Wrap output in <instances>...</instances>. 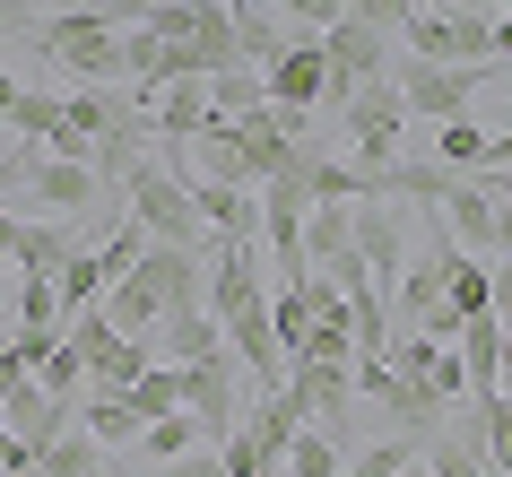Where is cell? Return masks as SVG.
Segmentation results:
<instances>
[{"label":"cell","instance_id":"cell-16","mask_svg":"<svg viewBox=\"0 0 512 477\" xmlns=\"http://www.w3.org/2000/svg\"><path fill=\"white\" fill-rule=\"evenodd\" d=\"M226 347V330H217L209 304H191V313H165L157 330H148V356L157 365H200V356H217Z\"/></svg>","mask_w":512,"mask_h":477},{"label":"cell","instance_id":"cell-1","mask_svg":"<svg viewBox=\"0 0 512 477\" xmlns=\"http://www.w3.org/2000/svg\"><path fill=\"white\" fill-rule=\"evenodd\" d=\"M122 217H131L148 243H183V252H209V226H200L191 174H165L157 157L131 165V183H122Z\"/></svg>","mask_w":512,"mask_h":477},{"label":"cell","instance_id":"cell-10","mask_svg":"<svg viewBox=\"0 0 512 477\" xmlns=\"http://www.w3.org/2000/svg\"><path fill=\"white\" fill-rule=\"evenodd\" d=\"M304 183H296V157H287V174H270L261 183V243H270V269H278V287L287 278H304Z\"/></svg>","mask_w":512,"mask_h":477},{"label":"cell","instance_id":"cell-38","mask_svg":"<svg viewBox=\"0 0 512 477\" xmlns=\"http://www.w3.org/2000/svg\"><path fill=\"white\" fill-rule=\"evenodd\" d=\"M226 9H235V27H243V18H261V0H226Z\"/></svg>","mask_w":512,"mask_h":477},{"label":"cell","instance_id":"cell-34","mask_svg":"<svg viewBox=\"0 0 512 477\" xmlns=\"http://www.w3.org/2000/svg\"><path fill=\"white\" fill-rule=\"evenodd\" d=\"M157 477H226L217 451H183V460H157Z\"/></svg>","mask_w":512,"mask_h":477},{"label":"cell","instance_id":"cell-25","mask_svg":"<svg viewBox=\"0 0 512 477\" xmlns=\"http://www.w3.org/2000/svg\"><path fill=\"white\" fill-rule=\"evenodd\" d=\"M434 157H443V174H478V157H486V122H434Z\"/></svg>","mask_w":512,"mask_h":477},{"label":"cell","instance_id":"cell-23","mask_svg":"<svg viewBox=\"0 0 512 477\" xmlns=\"http://www.w3.org/2000/svg\"><path fill=\"white\" fill-rule=\"evenodd\" d=\"M122 399H131V417H139V425L174 417V408H183V365H148V373H139V382H131Z\"/></svg>","mask_w":512,"mask_h":477},{"label":"cell","instance_id":"cell-39","mask_svg":"<svg viewBox=\"0 0 512 477\" xmlns=\"http://www.w3.org/2000/svg\"><path fill=\"white\" fill-rule=\"evenodd\" d=\"M504 122H512V105H504Z\"/></svg>","mask_w":512,"mask_h":477},{"label":"cell","instance_id":"cell-31","mask_svg":"<svg viewBox=\"0 0 512 477\" xmlns=\"http://www.w3.org/2000/svg\"><path fill=\"white\" fill-rule=\"evenodd\" d=\"M9 131H18V139H35V148H44V139L61 131V96H44V87H35V96H27V87H18V105H9Z\"/></svg>","mask_w":512,"mask_h":477},{"label":"cell","instance_id":"cell-30","mask_svg":"<svg viewBox=\"0 0 512 477\" xmlns=\"http://www.w3.org/2000/svg\"><path fill=\"white\" fill-rule=\"evenodd\" d=\"M35 382H44L53 399H87V356H79L70 339H53V356L35 365Z\"/></svg>","mask_w":512,"mask_h":477},{"label":"cell","instance_id":"cell-32","mask_svg":"<svg viewBox=\"0 0 512 477\" xmlns=\"http://www.w3.org/2000/svg\"><path fill=\"white\" fill-rule=\"evenodd\" d=\"M18 330H61V295H53V278H18Z\"/></svg>","mask_w":512,"mask_h":477},{"label":"cell","instance_id":"cell-14","mask_svg":"<svg viewBox=\"0 0 512 477\" xmlns=\"http://www.w3.org/2000/svg\"><path fill=\"white\" fill-rule=\"evenodd\" d=\"M139 278L157 287L165 313H191V304L209 295V252H183V243H148V252H139Z\"/></svg>","mask_w":512,"mask_h":477},{"label":"cell","instance_id":"cell-13","mask_svg":"<svg viewBox=\"0 0 512 477\" xmlns=\"http://www.w3.org/2000/svg\"><path fill=\"white\" fill-rule=\"evenodd\" d=\"M0 425H9L27 451H44V443H61V434L79 425V399H53V391L27 373V382H9V391H0Z\"/></svg>","mask_w":512,"mask_h":477},{"label":"cell","instance_id":"cell-18","mask_svg":"<svg viewBox=\"0 0 512 477\" xmlns=\"http://www.w3.org/2000/svg\"><path fill=\"white\" fill-rule=\"evenodd\" d=\"M79 226H53V217H27V226H18V252H9V269H18V278H53L61 261H70V252H79Z\"/></svg>","mask_w":512,"mask_h":477},{"label":"cell","instance_id":"cell-2","mask_svg":"<svg viewBox=\"0 0 512 477\" xmlns=\"http://www.w3.org/2000/svg\"><path fill=\"white\" fill-rule=\"evenodd\" d=\"M27 44H35V61H53V70H70V79H87V87H113V79H122V27L87 18V9L35 18Z\"/></svg>","mask_w":512,"mask_h":477},{"label":"cell","instance_id":"cell-15","mask_svg":"<svg viewBox=\"0 0 512 477\" xmlns=\"http://www.w3.org/2000/svg\"><path fill=\"white\" fill-rule=\"evenodd\" d=\"M191 200H200L209 243H261V191H226V183H200L191 174Z\"/></svg>","mask_w":512,"mask_h":477},{"label":"cell","instance_id":"cell-19","mask_svg":"<svg viewBox=\"0 0 512 477\" xmlns=\"http://www.w3.org/2000/svg\"><path fill=\"white\" fill-rule=\"evenodd\" d=\"M96 313H105L122 339H148V330L165 321V304H157V287H148V278H139V261H131V269L105 287V304H96Z\"/></svg>","mask_w":512,"mask_h":477},{"label":"cell","instance_id":"cell-9","mask_svg":"<svg viewBox=\"0 0 512 477\" xmlns=\"http://www.w3.org/2000/svg\"><path fill=\"white\" fill-rule=\"evenodd\" d=\"M235 373H243V365L226 356V347L200 356V365H183V417H200L209 443H226V434L243 425V382H235Z\"/></svg>","mask_w":512,"mask_h":477},{"label":"cell","instance_id":"cell-29","mask_svg":"<svg viewBox=\"0 0 512 477\" xmlns=\"http://www.w3.org/2000/svg\"><path fill=\"white\" fill-rule=\"evenodd\" d=\"M339 469H348V451L330 443L322 425H304L296 443H287V477H339Z\"/></svg>","mask_w":512,"mask_h":477},{"label":"cell","instance_id":"cell-27","mask_svg":"<svg viewBox=\"0 0 512 477\" xmlns=\"http://www.w3.org/2000/svg\"><path fill=\"white\" fill-rule=\"evenodd\" d=\"M443 304H452L460 330L486 321V261H478V252H452V295H443Z\"/></svg>","mask_w":512,"mask_h":477},{"label":"cell","instance_id":"cell-7","mask_svg":"<svg viewBox=\"0 0 512 477\" xmlns=\"http://www.w3.org/2000/svg\"><path fill=\"white\" fill-rule=\"evenodd\" d=\"M18 191H27V209H44L53 226H79V217L105 226V200H113V191H96V165H61V157H35Z\"/></svg>","mask_w":512,"mask_h":477},{"label":"cell","instance_id":"cell-24","mask_svg":"<svg viewBox=\"0 0 512 477\" xmlns=\"http://www.w3.org/2000/svg\"><path fill=\"white\" fill-rule=\"evenodd\" d=\"M209 87V113L217 122H243V113H261L270 96H261V70H217V79H200Z\"/></svg>","mask_w":512,"mask_h":477},{"label":"cell","instance_id":"cell-6","mask_svg":"<svg viewBox=\"0 0 512 477\" xmlns=\"http://www.w3.org/2000/svg\"><path fill=\"white\" fill-rule=\"evenodd\" d=\"M322 61H330V105H348L365 79H391V35H374L365 18H330L322 27Z\"/></svg>","mask_w":512,"mask_h":477},{"label":"cell","instance_id":"cell-36","mask_svg":"<svg viewBox=\"0 0 512 477\" xmlns=\"http://www.w3.org/2000/svg\"><path fill=\"white\" fill-rule=\"evenodd\" d=\"M9 105H18V70L0 61V122H9Z\"/></svg>","mask_w":512,"mask_h":477},{"label":"cell","instance_id":"cell-11","mask_svg":"<svg viewBox=\"0 0 512 477\" xmlns=\"http://www.w3.org/2000/svg\"><path fill=\"white\" fill-rule=\"evenodd\" d=\"M200 122H209V87H200V79H174V87L148 96V139L165 148V174H183V165H191Z\"/></svg>","mask_w":512,"mask_h":477},{"label":"cell","instance_id":"cell-17","mask_svg":"<svg viewBox=\"0 0 512 477\" xmlns=\"http://www.w3.org/2000/svg\"><path fill=\"white\" fill-rule=\"evenodd\" d=\"M434 217L452 226V243H460V252H469V243H486V252H495V191H486L478 174H460V183L443 191V200H434Z\"/></svg>","mask_w":512,"mask_h":477},{"label":"cell","instance_id":"cell-3","mask_svg":"<svg viewBox=\"0 0 512 477\" xmlns=\"http://www.w3.org/2000/svg\"><path fill=\"white\" fill-rule=\"evenodd\" d=\"M495 70H504V61H486V70H452V61H417V53H408V61H391V87H400L408 122H460Z\"/></svg>","mask_w":512,"mask_h":477},{"label":"cell","instance_id":"cell-5","mask_svg":"<svg viewBox=\"0 0 512 477\" xmlns=\"http://www.w3.org/2000/svg\"><path fill=\"white\" fill-rule=\"evenodd\" d=\"M339 122H348V139H356V165H365V174H382V165H400V139L417 131V122H408V105H400V87L391 79H365L348 96V105H339Z\"/></svg>","mask_w":512,"mask_h":477},{"label":"cell","instance_id":"cell-12","mask_svg":"<svg viewBox=\"0 0 512 477\" xmlns=\"http://www.w3.org/2000/svg\"><path fill=\"white\" fill-rule=\"evenodd\" d=\"M348 243H356V261L374 269L382 295L400 287V269H408V226H400V209H391V200H356V209H348Z\"/></svg>","mask_w":512,"mask_h":477},{"label":"cell","instance_id":"cell-22","mask_svg":"<svg viewBox=\"0 0 512 477\" xmlns=\"http://www.w3.org/2000/svg\"><path fill=\"white\" fill-rule=\"evenodd\" d=\"M339 252H356L348 243V209H339V200H313V209H304V269L339 261Z\"/></svg>","mask_w":512,"mask_h":477},{"label":"cell","instance_id":"cell-28","mask_svg":"<svg viewBox=\"0 0 512 477\" xmlns=\"http://www.w3.org/2000/svg\"><path fill=\"white\" fill-rule=\"evenodd\" d=\"M79 425L96 434V443H139V417H131V399H105V391H87V399H79Z\"/></svg>","mask_w":512,"mask_h":477},{"label":"cell","instance_id":"cell-35","mask_svg":"<svg viewBox=\"0 0 512 477\" xmlns=\"http://www.w3.org/2000/svg\"><path fill=\"white\" fill-rule=\"evenodd\" d=\"M35 18H44V9H35V0H0V35H27Z\"/></svg>","mask_w":512,"mask_h":477},{"label":"cell","instance_id":"cell-26","mask_svg":"<svg viewBox=\"0 0 512 477\" xmlns=\"http://www.w3.org/2000/svg\"><path fill=\"white\" fill-rule=\"evenodd\" d=\"M200 443H209V434H200V417H183V408H174V417H157V425H139L148 469H157V460H183V451H200Z\"/></svg>","mask_w":512,"mask_h":477},{"label":"cell","instance_id":"cell-8","mask_svg":"<svg viewBox=\"0 0 512 477\" xmlns=\"http://www.w3.org/2000/svg\"><path fill=\"white\" fill-rule=\"evenodd\" d=\"M261 96H270L278 113H313L330 105V61H322V35H287L270 53V70H261Z\"/></svg>","mask_w":512,"mask_h":477},{"label":"cell","instance_id":"cell-20","mask_svg":"<svg viewBox=\"0 0 512 477\" xmlns=\"http://www.w3.org/2000/svg\"><path fill=\"white\" fill-rule=\"evenodd\" d=\"M148 365H157V356H148V339H105L96 356H87V391L122 399V391H131V382H139Z\"/></svg>","mask_w":512,"mask_h":477},{"label":"cell","instance_id":"cell-33","mask_svg":"<svg viewBox=\"0 0 512 477\" xmlns=\"http://www.w3.org/2000/svg\"><path fill=\"white\" fill-rule=\"evenodd\" d=\"M348 0H278V18H287V35H322L330 18H339Z\"/></svg>","mask_w":512,"mask_h":477},{"label":"cell","instance_id":"cell-37","mask_svg":"<svg viewBox=\"0 0 512 477\" xmlns=\"http://www.w3.org/2000/svg\"><path fill=\"white\" fill-rule=\"evenodd\" d=\"M0 304H18V269L0 261Z\"/></svg>","mask_w":512,"mask_h":477},{"label":"cell","instance_id":"cell-21","mask_svg":"<svg viewBox=\"0 0 512 477\" xmlns=\"http://www.w3.org/2000/svg\"><path fill=\"white\" fill-rule=\"evenodd\" d=\"M96 451H105V443H96L87 425H70L61 443L35 451V469H27V477H105V469H96Z\"/></svg>","mask_w":512,"mask_h":477},{"label":"cell","instance_id":"cell-4","mask_svg":"<svg viewBox=\"0 0 512 477\" xmlns=\"http://www.w3.org/2000/svg\"><path fill=\"white\" fill-rule=\"evenodd\" d=\"M400 35L417 61H452V70H486L495 61V18L486 9H408Z\"/></svg>","mask_w":512,"mask_h":477}]
</instances>
